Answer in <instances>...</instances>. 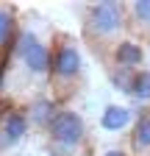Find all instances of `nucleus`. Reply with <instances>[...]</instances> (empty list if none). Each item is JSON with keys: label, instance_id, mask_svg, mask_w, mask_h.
Here are the masks:
<instances>
[{"label": "nucleus", "instance_id": "1", "mask_svg": "<svg viewBox=\"0 0 150 156\" xmlns=\"http://www.w3.org/2000/svg\"><path fill=\"white\" fill-rule=\"evenodd\" d=\"M84 84V56L81 45L75 42V36L56 31L50 42V73H47V87L50 98L56 103H67L72 95H78Z\"/></svg>", "mask_w": 150, "mask_h": 156}, {"label": "nucleus", "instance_id": "2", "mask_svg": "<svg viewBox=\"0 0 150 156\" xmlns=\"http://www.w3.org/2000/svg\"><path fill=\"white\" fill-rule=\"evenodd\" d=\"M128 31V17H125V3H114V0H106V3H95L86 6L84 11V42L95 50L100 58L108 56V50L114 48L122 34Z\"/></svg>", "mask_w": 150, "mask_h": 156}, {"label": "nucleus", "instance_id": "3", "mask_svg": "<svg viewBox=\"0 0 150 156\" xmlns=\"http://www.w3.org/2000/svg\"><path fill=\"white\" fill-rule=\"evenodd\" d=\"M47 148L53 156H89V131L78 112L72 109H59L53 123L45 131Z\"/></svg>", "mask_w": 150, "mask_h": 156}, {"label": "nucleus", "instance_id": "4", "mask_svg": "<svg viewBox=\"0 0 150 156\" xmlns=\"http://www.w3.org/2000/svg\"><path fill=\"white\" fill-rule=\"evenodd\" d=\"M11 58H20L28 75L47 81L50 73V45L42 42L36 34L31 31H17L14 42H11Z\"/></svg>", "mask_w": 150, "mask_h": 156}, {"label": "nucleus", "instance_id": "5", "mask_svg": "<svg viewBox=\"0 0 150 156\" xmlns=\"http://www.w3.org/2000/svg\"><path fill=\"white\" fill-rule=\"evenodd\" d=\"M28 114L20 106H3L0 109V153H9L17 148L28 134Z\"/></svg>", "mask_w": 150, "mask_h": 156}, {"label": "nucleus", "instance_id": "6", "mask_svg": "<svg viewBox=\"0 0 150 156\" xmlns=\"http://www.w3.org/2000/svg\"><path fill=\"white\" fill-rule=\"evenodd\" d=\"M103 62H106L108 70H139L145 64V48L134 36L120 39V42L108 50V56L103 58Z\"/></svg>", "mask_w": 150, "mask_h": 156}, {"label": "nucleus", "instance_id": "7", "mask_svg": "<svg viewBox=\"0 0 150 156\" xmlns=\"http://www.w3.org/2000/svg\"><path fill=\"white\" fill-rule=\"evenodd\" d=\"M125 17H128V31L134 36L150 39V0H134V3H128Z\"/></svg>", "mask_w": 150, "mask_h": 156}, {"label": "nucleus", "instance_id": "8", "mask_svg": "<svg viewBox=\"0 0 150 156\" xmlns=\"http://www.w3.org/2000/svg\"><path fill=\"white\" fill-rule=\"evenodd\" d=\"M59 109L61 106L47 95V98H36V101H31V106L25 109V114H28V123L31 126H36L39 131H47V126L53 123V117L59 114Z\"/></svg>", "mask_w": 150, "mask_h": 156}, {"label": "nucleus", "instance_id": "9", "mask_svg": "<svg viewBox=\"0 0 150 156\" xmlns=\"http://www.w3.org/2000/svg\"><path fill=\"white\" fill-rule=\"evenodd\" d=\"M131 156H150V112H142L131 131Z\"/></svg>", "mask_w": 150, "mask_h": 156}, {"label": "nucleus", "instance_id": "10", "mask_svg": "<svg viewBox=\"0 0 150 156\" xmlns=\"http://www.w3.org/2000/svg\"><path fill=\"white\" fill-rule=\"evenodd\" d=\"M131 120H134V114H131V109H125V106H106L103 109V117H100V126L106 128V131H122Z\"/></svg>", "mask_w": 150, "mask_h": 156}, {"label": "nucleus", "instance_id": "11", "mask_svg": "<svg viewBox=\"0 0 150 156\" xmlns=\"http://www.w3.org/2000/svg\"><path fill=\"white\" fill-rule=\"evenodd\" d=\"M17 36V11L11 6H0V53L11 48Z\"/></svg>", "mask_w": 150, "mask_h": 156}, {"label": "nucleus", "instance_id": "12", "mask_svg": "<svg viewBox=\"0 0 150 156\" xmlns=\"http://www.w3.org/2000/svg\"><path fill=\"white\" fill-rule=\"evenodd\" d=\"M131 98H136L139 103L150 106V70H136L134 73V84H131Z\"/></svg>", "mask_w": 150, "mask_h": 156}, {"label": "nucleus", "instance_id": "13", "mask_svg": "<svg viewBox=\"0 0 150 156\" xmlns=\"http://www.w3.org/2000/svg\"><path fill=\"white\" fill-rule=\"evenodd\" d=\"M103 156H131V153H128V151H122V148H108Z\"/></svg>", "mask_w": 150, "mask_h": 156}]
</instances>
